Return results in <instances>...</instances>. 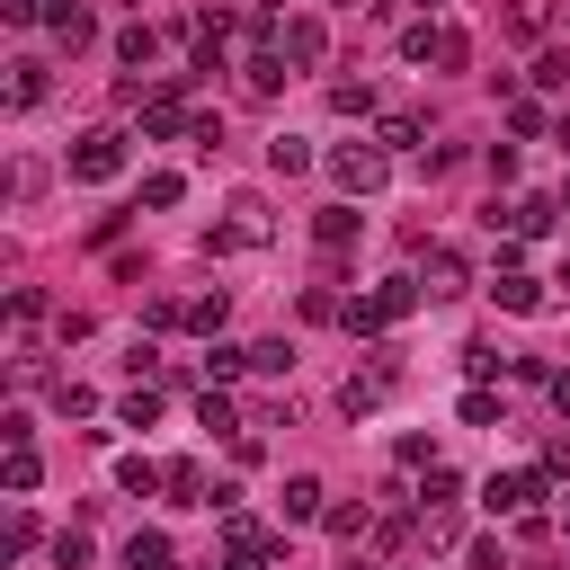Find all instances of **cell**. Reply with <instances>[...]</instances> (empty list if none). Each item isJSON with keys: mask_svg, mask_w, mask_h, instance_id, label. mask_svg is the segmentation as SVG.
I'll list each match as a JSON object with an SVG mask.
<instances>
[{"mask_svg": "<svg viewBox=\"0 0 570 570\" xmlns=\"http://www.w3.org/2000/svg\"><path fill=\"white\" fill-rule=\"evenodd\" d=\"M160 419V392H125V428H151Z\"/></svg>", "mask_w": 570, "mask_h": 570, "instance_id": "4dcf8cb0", "label": "cell"}, {"mask_svg": "<svg viewBox=\"0 0 570 570\" xmlns=\"http://www.w3.org/2000/svg\"><path fill=\"white\" fill-rule=\"evenodd\" d=\"M223 312H232L223 294H196V303H187V330H205V338H214V330H223Z\"/></svg>", "mask_w": 570, "mask_h": 570, "instance_id": "d4e9b609", "label": "cell"}, {"mask_svg": "<svg viewBox=\"0 0 570 570\" xmlns=\"http://www.w3.org/2000/svg\"><path fill=\"white\" fill-rule=\"evenodd\" d=\"M0 18H9V27H36V18H45V0H0Z\"/></svg>", "mask_w": 570, "mask_h": 570, "instance_id": "d6a6232c", "label": "cell"}, {"mask_svg": "<svg viewBox=\"0 0 570 570\" xmlns=\"http://www.w3.org/2000/svg\"><path fill=\"white\" fill-rule=\"evenodd\" d=\"M276 53H285V62H321V53H330V27H321V18H285V27H276Z\"/></svg>", "mask_w": 570, "mask_h": 570, "instance_id": "8992f818", "label": "cell"}, {"mask_svg": "<svg viewBox=\"0 0 570 570\" xmlns=\"http://www.w3.org/2000/svg\"><path fill=\"white\" fill-rule=\"evenodd\" d=\"M374 142H383V151H410V142H419V116H383Z\"/></svg>", "mask_w": 570, "mask_h": 570, "instance_id": "cb8c5ba5", "label": "cell"}, {"mask_svg": "<svg viewBox=\"0 0 570 570\" xmlns=\"http://www.w3.org/2000/svg\"><path fill=\"white\" fill-rule=\"evenodd\" d=\"M428 294H463V258L454 249H428Z\"/></svg>", "mask_w": 570, "mask_h": 570, "instance_id": "d6986e66", "label": "cell"}, {"mask_svg": "<svg viewBox=\"0 0 570 570\" xmlns=\"http://www.w3.org/2000/svg\"><path fill=\"white\" fill-rule=\"evenodd\" d=\"M178 125H187V107H178V80H169V89L142 98V134H178Z\"/></svg>", "mask_w": 570, "mask_h": 570, "instance_id": "7c38bea8", "label": "cell"}, {"mask_svg": "<svg viewBox=\"0 0 570 570\" xmlns=\"http://www.w3.org/2000/svg\"><path fill=\"white\" fill-rule=\"evenodd\" d=\"M463 419H472V428H490V419H499V392H481V383H472V392H463Z\"/></svg>", "mask_w": 570, "mask_h": 570, "instance_id": "1f68e13d", "label": "cell"}, {"mask_svg": "<svg viewBox=\"0 0 570 570\" xmlns=\"http://www.w3.org/2000/svg\"><path fill=\"white\" fill-rule=\"evenodd\" d=\"M321 525H330V534H338V543H356V534H365V499H356V508H330V517H321Z\"/></svg>", "mask_w": 570, "mask_h": 570, "instance_id": "f1b7e54d", "label": "cell"}, {"mask_svg": "<svg viewBox=\"0 0 570 570\" xmlns=\"http://www.w3.org/2000/svg\"><path fill=\"white\" fill-rule=\"evenodd\" d=\"M267 169H276V178H303V169H312V142H303V134H276V142H267Z\"/></svg>", "mask_w": 570, "mask_h": 570, "instance_id": "9a60e30c", "label": "cell"}, {"mask_svg": "<svg viewBox=\"0 0 570 570\" xmlns=\"http://www.w3.org/2000/svg\"><path fill=\"white\" fill-rule=\"evenodd\" d=\"M36 481H45V463H36V445H9V490H18V499H27V490H36Z\"/></svg>", "mask_w": 570, "mask_h": 570, "instance_id": "603a6c76", "label": "cell"}, {"mask_svg": "<svg viewBox=\"0 0 570 570\" xmlns=\"http://www.w3.org/2000/svg\"><path fill=\"white\" fill-rule=\"evenodd\" d=\"M383 383H392V374H347V392H338V410H347V419H356V410H374V401H383Z\"/></svg>", "mask_w": 570, "mask_h": 570, "instance_id": "ffe728a7", "label": "cell"}, {"mask_svg": "<svg viewBox=\"0 0 570 570\" xmlns=\"http://www.w3.org/2000/svg\"><path fill=\"white\" fill-rule=\"evenodd\" d=\"M116 169H125V134H80V142H71V178H80V187H107Z\"/></svg>", "mask_w": 570, "mask_h": 570, "instance_id": "3957f363", "label": "cell"}, {"mask_svg": "<svg viewBox=\"0 0 570 570\" xmlns=\"http://www.w3.org/2000/svg\"><path fill=\"white\" fill-rule=\"evenodd\" d=\"M356 232H365V223H356V205H330V214L312 223V240H321V249H347Z\"/></svg>", "mask_w": 570, "mask_h": 570, "instance_id": "2e32d148", "label": "cell"}, {"mask_svg": "<svg viewBox=\"0 0 570 570\" xmlns=\"http://www.w3.org/2000/svg\"><path fill=\"white\" fill-rule=\"evenodd\" d=\"M330 107H338V116H365V107H374V89H365V80H338V89H330Z\"/></svg>", "mask_w": 570, "mask_h": 570, "instance_id": "484cf974", "label": "cell"}, {"mask_svg": "<svg viewBox=\"0 0 570 570\" xmlns=\"http://www.w3.org/2000/svg\"><path fill=\"white\" fill-rule=\"evenodd\" d=\"M276 80H285V53H249V62H240V89H249V98H276Z\"/></svg>", "mask_w": 570, "mask_h": 570, "instance_id": "5bb4252c", "label": "cell"}, {"mask_svg": "<svg viewBox=\"0 0 570 570\" xmlns=\"http://www.w3.org/2000/svg\"><path fill=\"white\" fill-rule=\"evenodd\" d=\"M276 508H285V525H312V517H330V508H321V481H312V472H294Z\"/></svg>", "mask_w": 570, "mask_h": 570, "instance_id": "8fae6325", "label": "cell"}, {"mask_svg": "<svg viewBox=\"0 0 570 570\" xmlns=\"http://www.w3.org/2000/svg\"><path fill=\"white\" fill-rule=\"evenodd\" d=\"M36 98H45V62L18 53V62H9V107H36Z\"/></svg>", "mask_w": 570, "mask_h": 570, "instance_id": "4fadbf2b", "label": "cell"}, {"mask_svg": "<svg viewBox=\"0 0 570 570\" xmlns=\"http://www.w3.org/2000/svg\"><path fill=\"white\" fill-rule=\"evenodd\" d=\"M534 89H570V45H543L534 53Z\"/></svg>", "mask_w": 570, "mask_h": 570, "instance_id": "44dd1931", "label": "cell"}, {"mask_svg": "<svg viewBox=\"0 0 570 570\" xmlns=\"http://www.w3.org/2000/svg\"><path fill=\"white\" fill-rule=\"evenodd\" d=\"M178 196H187V178H178V169H151V178H142V205H151V214H169Z\"/></svg>", "mask_w": 570, "mask_h": 570, "instance_id": "ac0fdd59", "label": "cell"}, {"mask_svg": "<svg viewBox=\"0 0 570 570\" xmlns=\"http://www.w3.org/2000/svg\"><path fill=\"white\" fill-rule=\"evenodd\" d=\"M401 45H410V62H428V71H463V62H472V36H463V27H428V18H419Z\"/></svg>", "mask_w": 570, "mask_h": 570, "instance_id": "7a4b0ae2", "label": "cell"}, {"mask_svg": "<svg viewBox=\"0 0 570 570\" xmlns=\"http://www.w3.org/2000/svg\"><path fill=\"white\" fill-rule=\"evenodd\" d=\"M187 53H196V71H223L232 62V18H187Z\"/></svg>", "mask_w": 570, "mask_h": 570, "instance_id": "5b68a950", "label": "cell"}, {"mask_svg": "<svg viewBox=\"0 0 570 570\" xmlns=\"http://www.w3.org/2000/svg\"><path fill=\"white\" fill-rule=\"evenodd\" d=\"M196 419H205L214 436H240V428H232V401H223V392H205V401H196Z\"/></svg>", "mask_w": 570, "mask_h": 570, "instance_id": "4316f807", "label": "cell"}, {"mask_svg": "<svg viewBox=\"0 0 570 570\" xmlns=\"http://www.w3.org/2000/svg\"><path fill=\"white\" fill-rule=\"evenodd\" d=\"M552 401H561V410H570V374H552Z\"/></svg>", "mask_w": 570, "mask_h": 570, "instance_id": "836d02e7", "label": "cell"}, {"mask_svg": "<svg viewBox=\"0 0 570 570\" xmlns=\"http://www.w3.org/2000/svg\"><path fill=\"white\" fill-rule=\"evenodd\" d=\"M125 570H169V534H151V525H142V534L125 543Z\"/></svg>", "mask_w": 570, "mask_h": 570, "instance_id": "e0dca14e", "label": "cell"}, {"mask_svg": "<svg viewBox=\"0 0 570 570\" xmlns=\"http://www.w3.org/2000/svg\"><path fill=\"white\" fill-rule=\"evenodd\" d=\"M525 499H543V472H490V481H481V508H490V517H517Z\"/></svg>", "mask_w": 570, "mask_h": 570, "instance_id": "277c9868", "label": "cell"}, {"mask_svg": "<svg viewBox=\"0 0 570 570\" xmlns=\"http://www.w3.org/2000/svg\"><path fill=\"white\" fill-rule=\"evenodd\" d=\"M330 178H338L347 196H374V187L392 178V151H383V142H338V151H330Z\"/></svg>", "mask_w": 570, "mask_h": 570, "instance_id": "6da1fadb", "label": "cell"}, {"mask_svg": "<svg viewBox=\"0 0 570 570\" xmlns=\"http://www.w3.org/2000/svg\"><path fill=\"white\" fill-rule=\"evenodd\" d=\"M454 490H463V481H454L445 463H428V499H419V508H454Z\"/></svg>", "mask_w": 570, "mask_h": 570, "instance_id": "83f0119b", "label": "cell"}, {"mask_svg": "<svg viewBox=\"0 0 570 570\" xmlns=\"http://www.w3.org/2000/svg\"><path fill=\"white\" fill-rule=\"evenodd\" d=\"M116 53H125V62H134V71H142V62H151V53H160V36H151V27H142V18H134V27H125V36H116Z\"/></svg>", "mask_w": 570, "mask_h": 570, "instance_id": "7402d4cb", "label": "cell"}, {"mask_svg": "<svg viewBox=\"0 0 570 570\" xmlns=\"http://www.w3.org/2000/svg\"><path fill=\"white\" fill-rule=\"evenodd\" d=\"M419 9H436V0H419Z\"/></svg>", "mask_w": 570, "mask_h": 570, "instance_id": "e575fe53", "label": "cell"}, {"mask_svg": "<svg viewBox=\"0 0 570 570\" xmlns=\"http://www.w3.org/2000/svg\"><path fill=\"white\" fill-rule=\"evenodd\" d=\"M517 232V240H534V232H552V196H517V205H490V232Z\"/></svg>", "mask_w": 570, "mask_h": 570, "instance_id": "52a82bcc", "label": "cell"}, {"mask_svg": "<svg viewBox=\"0 0 570 570\" xmlns=\"http://www.w3.org/2000/svg\"><path fill=\"white\" fill-rule=\"evenodd\" d=\"M45 27H53V45H71V53H80V45L98 36V18H89L80 0H45Z\"/></svg>", "mask_w": 570, "mask_h": 570, "instance_id": "9c48e42d", "label": "cell"}, {"mask_svg": "<svg viewBox=\"0 0 570 570\" xmlns=\"http://www.w3.org/2000/svg\"><path fill=\"white\" fill-rule=\"evenodd\" d=\"M490 303H499V312H543V285H534L525 267H499V276H490Z\"/></svg>", "mask_w": 570, "mask_h": 570, "instance_id": "ba28073f", "label": "cell"}, {"mask_svg": "<svg viewBox=\"0 0 570 570\" xmlns=\"http://www.w3.org/2000/svg\"><path fill=\"white\" fill-rule=\"evenodd\" d=\"M53 401H62V419H89V410H98V392H89V383H62Z\"/></svg>", "mask_w": 570, "mask_h": 570, "instance_id": "f546056e", "label": "cell"}, {"mask_svg": "<svg viewBox=\"0 0 570 570\" xmlns=\"http://www.w3.org/2000/svg\"><path fill=\"white\" fill-rule=\"evenodd\" d=\"M116 490L151 499V490H169V463H151V454H125V463H116Z\"/></svg>", "mask_w": 570, "mask_h": 570, "instance_id": "30bf717a", "label": "cell"}]
</instances>
